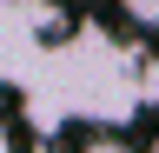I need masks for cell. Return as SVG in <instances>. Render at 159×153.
<instances>
[{"mask_svg":"<svg viewBox=\"0 0 159 153\" xmlns=\"http://www.w3.org/2000/svg\"><path fill=\"white\" fill-rule=\"evenodd\" d=\"M119 7V20L139 27V33H159V0H113Z\"/></svg>","mask_w":159,"mask_h":153,"instance_id":"6da1fadb","label":"cell"},{"mask_svg":"<svg viewBox=\"0 0 159 153\" xmlns=\"http://www.w3.org/2000/svg\"><path fill=\"white\" fill-rule=\"evenodd\" d=\"M73 153H139V146L126 140V133H86V140H80Z\"/></svg>","mask_w":159,"mask_h":153,"instance_id":"7a4b0ae2","label":"cell"},{"mask_svg":"<svg viewBox=\"0 0 159 153\" xmlns=\"http://www.w3.org/2000/svg\"><path fill=\"white\" fill-rule=\"evenodd\" d=\"M146 153H159V133H152V146H146Z\"/></svg>","mask_w":159,"mask_h":153,"instance_id":"277c9868","label":"cell"},{"mask_svg":"<svg viewBox=\"0 0 159 153\" xmlns=\"http://www.w3.org/2000/svg\"><path fill=\"white\" fill-rule=\"evenodd\" d=\"M0 153H20V146H13V127H7V113H0Z\"/></svg>","mask_w":159,"mask_h":153,"instance_id":"3957f363","label":"cell"}]
</instances>
